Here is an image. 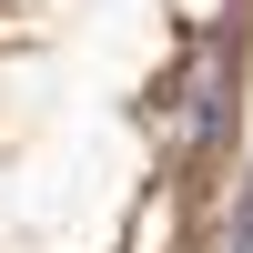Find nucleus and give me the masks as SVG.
Instances as JSON below:
<instances>
[{
    "instance_id": "obj_2",
    "label": "nucleus",
    "mask_w": 253,
    "mask_h": 253,
    "mask_svg": "<svg viewBox=\"0 0 253 253\" xmlns=\"http://www.w3.org/2000/svg\"><path fill=\"white\" fill-rule=\"evenodd\" d=\"M233 253H253V172H243V193H233Z\"/></svg>"
},
{
    "instance_id": "obj_1",
    "label": "nucleus",
    "mask_w": 253,
    "mask_h": 253,
    "mask_svg": "<svg viewBox=\"0 0 253 253\" xmlns=\"http://www.w3.org/2000/svg\"><path fill=\"white\" fill-rule=\"evenodd\" d=\"M193 132H203V142L233 132V51H213V71L193 81Z\"/></svg>"
}]
</instances>
